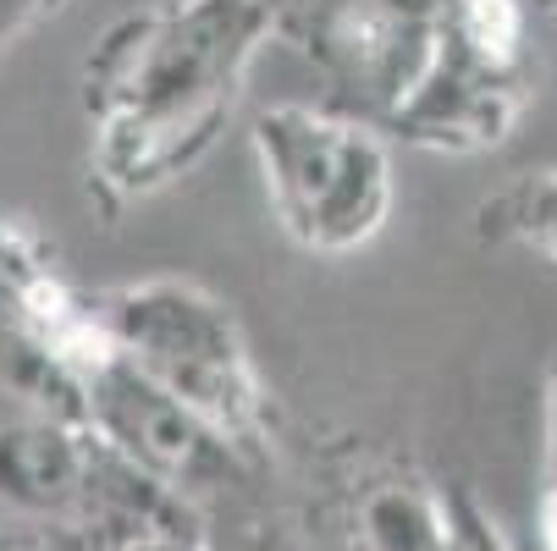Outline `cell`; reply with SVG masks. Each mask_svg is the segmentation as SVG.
<instances>
[{
	"label": "cell",
	"instance_id": "6da1fadb",
	"mask_svg": "<svg viewBox=\"0 0 557 551\" xmlns=\"http://www.w3.org/2000/svg\"><path fill=\"white\" fill-rule=\"evenodd\" d=\"M255 154L276 221L304 249L348 254L381 231L392 210V166L364 127L309 105H276L255 122Z\"/></svg>",
	"mask_w": 557,
	"mask_h": 551
},
{
	"label": "cell",
	"instance_id": "7a4b0ae2",
	"mask_svg": "<svg viewBox=\"0 0 557 551\" xmlns=\"http://www.w3.org/2000/svg\"><path fill=\"white\" fill-rule=\"evenodd\" d=\"M133 326H144V348L161 359V370L188 386V398L215 409H244L249 403V364L237 348L232 314L194 292V287H149L127 298Z\"/></svg>",
	"mask_w": 557,
	"mask_h": 551
},
{
	"label": "cell",
	"instance_id": "3957f363",
	"mask_svg": "<svg viewBox=\"0 0 557 551\" xmlns=\"http://www.w3.org/2000/svg\"><path fill=\"white\" fill-rule=\"evenodd\" d=\"M486 226L497 238H519V243L557 260V172L519 177L508 193H497L486 204Z\"/></svg>",
	"mask_w": 557,
	"mask_h": 551
},
{
	"label": "cell",
	"instance_id": "277c9868",
	"mask_svg": "<svg viewBox=\"0 0 557 551\" xmlns=\"http://www.w3.org/2000/svg\"><path fill=\"white\" fill-rule=\"evenodd\" d=\"M541 535H546V551H557V491L546 497V513H541Z\"/></svg>",
	"mask_w": 557,
	"mask_h": 551
}]
</instances>
